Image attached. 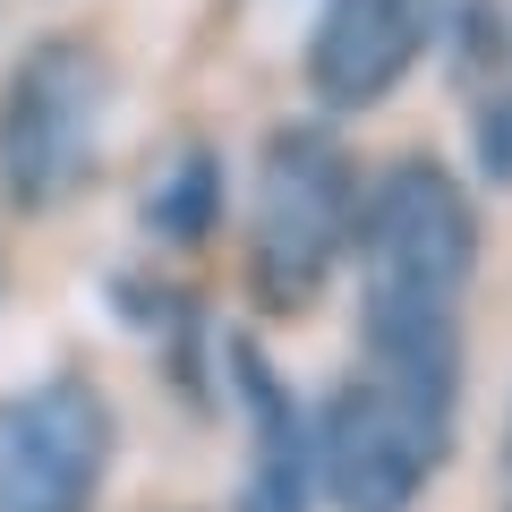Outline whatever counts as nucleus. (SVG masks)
<instances>
[{"label":"nucleus","mask_w":512,"mask_h":512,"mask_svg":"<svg viewBox=\"0 0 512 512\" xmlns=\"http://www.w3.org/2000/svg\"><path fill=\"white\" fill-rule=\"evenodd\" d=\"M444 0H325L308 35V86L325 111H367L419 69Z\"/></svg>","instance_id":"nucleus-6"},{"label":"nucleus","mask_w":512,"mask_h":512,"mask_svg":"<svg viewBox=\"0 0 512 512\" xmlns=\"http://www.w3.org/2000/svg\"><path fill=\"white\" fill-rule=\"evenodd\" d=\"M120 461V419L94 376L0 393V512H94Z\"/></svg>","instance_id":"nucleus-4"},{"label":"nucleus","mask_w":512,"mask_h":512,"mask_svg":"<svg viewBox=\"0 0 512 512\" xmlns=\"http://www.w3.org/2000/svg\"><path fill=\"white\" fill-rule=\"evenodd\" d=\"M495 512H512V419H504V453H495Z\"/></svg>","instance_id":"nucleus-9"},{"label":"nucleus","mask_w":512,"mask_h":512,"mask_svg":"<svg viewBox=\"0 0 512 512\" xmlns=\"http://www.w3.org/2000/svg\"><path fill=\"white\" fill-rule=\"evenodd\" d=\"M146 222H154L163 239H180V248H197V239L222 222V154L180 146V163H171L163 188L146 197Z\"/></svg>","instance_id":"nucleus-8"},{"label":"nucleus","mask_w":512,"mask_h":512,"mask_svg":"<svg viewBox=\"0 0 512 512\" xmlns=\"http://www.w3.org/2000/svg\"><path fill=\"white\" fill-rule=\"evenodd\" d=\"M359 163L325 120H291L256 146V188H248V291L256 308H308L333 282L359 231Z\"/></svg>","instance_id":"nucleus-2"},{"label":"nucleus","mask_w":512,"mask_h":512,"mask_svg":"<svg viewBox=\"0 0 512 512\" xmlns=\"http://www.w3.org/2000/svg\"><path fill=\"white\" fill-rule=\"evenodd\" d=\"M231 384H239V410H248L239 512H308V495H316V427L299 419V402L282 393V376L256 359L248 342H231Z\"/></svg>","instance_id":"nucleus-7"},{"label":"nucleus","mask_w":512,"mask_h":512,"mask_svg":"<svg viewBox=\"0 0 512 512\" xmlns=\"http://www.w3.org/2000/svg\"><path fill=\"white\" fill-rule=\"evenodd\" d=\"M316 487L333 512H410L453 453V427L402 402L384 376H342L316 410Z\"/></svg>","instance_id":"nucleus-5"},{"label":"nucleus","mask_w":512,"mask_h":512,"mask_svg":"<svg viewBox=\"0 0 512 512\" xmlns=\"http://www.w3.org/2000/svg\"><path fill=\"white\" fill-rule=\"evenodd\" d=\"M111 69L86 35H43L0 77V197L9 214H60L103 163Z\"/></svg>","instance_id":"nucleus-3"},{"label":"nucleus","mask_w":512,"mask_h":512,"mask_svg":"<svg viewBox=\"0 0 512 512\" xmlns=\"http://www.w3.org/2000/svg\"><path fill=\"white\" fill-rule=\"evenodd\" d=\"M359 333L367 376H384L427 419H461V291L478 274V205L427 154L384 163L359 188Z\"/></svg>","instance_id":"nucleus-1"}]
</instances>
